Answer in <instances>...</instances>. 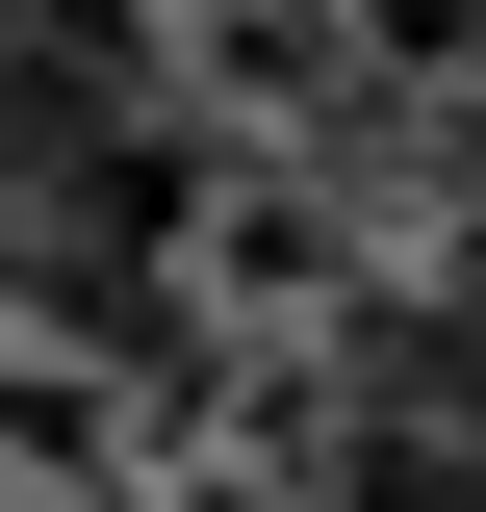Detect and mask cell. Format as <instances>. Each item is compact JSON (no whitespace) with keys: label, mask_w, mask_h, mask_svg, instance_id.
<instances>
[]
</instances>
